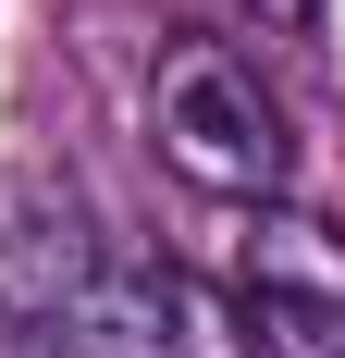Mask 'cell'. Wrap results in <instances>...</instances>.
Masks as SVG:
<instances>
[{"instance_id":"6da1fadb","label":"cell","mask_w":345,"mask_h":358,"mask_svg":"<svg viewBox=\"0 0 345 358\" xmlns=\"http://www.w3.org/2000/svg\"><path fill=\"white\" fill-rule=\"evenodd\" d=\"M0 322L37 358H247L235 296H210L185 259H148L74 210H25L0 235Z\"/></svg>"},{"instance_id":"7a4b0ae2","label":"cell","mask_w":345,"mask_h":358,"mask_svg":"<svg viewBox=\"0 0 345 358\" xmlns=\"http://www.w3.org/2000/svg\"><path fill=\"white\" fill-rule=\"evenodd\" d=\"M148 136L198 198H235V210H284L296 185V111L235 37H185L148 74Z\"/></svg>"},{"instance_id":"3957f363","label":"cell","mask_w":345,"mask_h":358,"mask_svg":"<svg viewBox=\"0 0 345 358\" xmlns=\"http://www.w3.org/2000/svg\"><path fill=\"white\" fill-rule=\"evenodd\" d=\"M247 358H345V235L296 210L247 222V285H235Z\"/></svg>"},{"instance_id":"277c9868","label":"cell","mask_w":345,"mask_h":358,"mask_svg":"<svg viewBox=\"0 0 345 358\" xmlns=\"http://www.w3.org/2000/svg\"><path fill=\"white\" fill-rule=\"evenodd\" d=\"M247 13H259L272 37H309V25H321V0H247Z\"/></svg>"},{"instance_id":"5b68a950","label":"cell","mask_w":345,"mask_h":358,"mask_svg":"<svg viewBox=\"0 0 345 358\" xmlns=\"http://www.w3.org/2000/svg\"><path fill=\"white\" fill-rule=\"evenodd\" d=\"M0 358H13V346H0Z\"/></svg>"}]
</instances>
